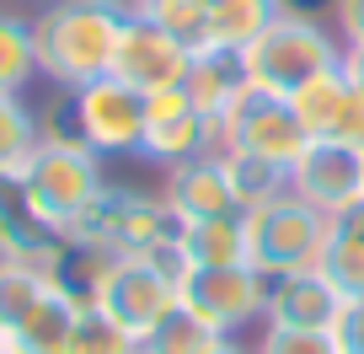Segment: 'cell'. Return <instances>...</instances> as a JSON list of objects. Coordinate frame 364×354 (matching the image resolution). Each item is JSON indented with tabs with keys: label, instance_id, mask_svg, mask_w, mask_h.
Wrapping results in <instances>:
<instances>
[{
	"label": "cell",
	"instance_id": "1",
	"mask_svg": "<svg viewBox=\"0 0 364 354\" xmlns=\"http://www.w3.org/2000/svg\"><path fill=\"white\" fill-rule=\"evenodd\" d=\"M118 33H124V16H113L102 0H43L33 11L38 80L75 92L86 80L113 76Z\"/></svg>",
	"mask_w": 364,
	"mask_h": 354
},
{
	"label": "cell",
	"instance_id": "24",
	"mask_svg": "<svg viewBox=\"0 0 364 354\" xmlns=\"http://www.w3.org/2000/svg\"><path fill=\"white\" fill-rule=\"evenodd\" d=\"M220 343L225 338H220L215 328H204L188 306H177L161 328H150L145 338H139V354H209V349H220Z\"/></svg>",
	"mask_w": 364,
	"mask_h": 354
},
{
	"label": "cell",
	"instance_id": "9",
	"mask_svg": "<svg viewBox=\"0 0 364 354\" xmlns=\"http://www.w3.org/2000/svg\"><path fill=\"white\" fill-rule=\"evenodd\" d=\"M220 150H247V156L289 167V161L306 150V129H300L295 108H289L284 97H268V92H257V86H247V92L230 103V113L220 118Z\"/></svg>",
	"mask_w": 364,
	"mask_h": 354
},
{
	"label": "cell",
	"instance_id": "6",
	"mask_svg": "<svg viewBox=\"0 0 364 354\" xmlns=\"http://www.w3.org/2000/svg\"><path fill=\"white\" fill-rule=\"evenodd\" d=\"M327 220L316 204H306L300 194H279L257 209H241V226H247V263L268 279L284 274H306L321 269V247H327Z\"/></svg>",
	"mask_w": 364,
	"mask_h": 354
},
{
	"label": "cell",
	"instance_id": "8",
	"mask_svg": "<svg viewBox=\"0 0 364 354\" xmlns=\"http://www.w3.org/2000/svg\"><path fill=\"white\" fill-rule=\"evenodd\" d=\"M70 118H75V140L91 145L97 156H139L145 140V97L124 86L118 76L86 80L70 92Z\"/></svg>",
	"mask_w": 364,
	"mask_h": 354
},
{
	"label": "cell",
	"instance_id": "21",
	"mask_svg": "<svg viewBox=\"0 0 364 354\" xmlns=\"http://www.w3.org/2000/svg\"><path fill=\"white\" fill-rule=\"evenodd\" d=\"M279 16V0H215L209 6V27L198 48H225V54H241L262 27Z\"/></svg>",
	"mask_w": 364,
	"mask_h": 354
},
{
	"label": "cell",
	"instance_id": "36",
	"mask_svg": "<svg viewBox=\"0 0 364 354\" xmlns=\"http://www.w3.org/2000/svg\"><path fill=\"white\" fill-rule=\"evenodd\" d=\"M6 338H11V333H6V317H0V343H6Z\"/></svg>",
	"mask_w": 364,
	"mask_h": 354
},
{
	"label": "cell",
	"instance_id": "28",
	"mask_svg": "<svg viewBox=\"0 0 364 354\" xmlns=\"http://www.w3.org/2000/svg\"><path fill=\"white\" fill-rule=\"evenodd\" d=\"M332 343H338V354H364V296L343 301L338 322H332Z\"/></svg>",
	"mask_w": 364,
	"mask_h": 354
},
{
	"label": "cell",
	"instance_id": "37",
	"mask_svg": "<svg viewBox=\"0 0 364 354\" xmlns=\"http://www.w3.org/2000/svg\"><path fill=\"white\" fill-rule=\"evenodd\" d=\"M38 6H43V0H38Z\"/></svg>",
	"mask_w": 364,
	"mask_h": 354
},
{
	"label": "cell",
	"instance_id": "12",
	"mask_svg": "<svg viewBox=\"0 0 364 354\" xmlns=\"http://www.w3.org/2000/svg\"><path fill=\"white\" fill-rule=\"evenodd\" d=\"M289 194L316 204L321 215L359 204L364 199V150L348 140H306L295 161H289Z\"/></svg>",
	"mask_w": 364,
	"mask_h": 354
},
{
	"label": "cell",
	"instance_id": "10",
	"mask_svg": "<svg viewBox=\"0 0 364 354\" xmlns=\"http://www.w3.org/2000/svg\"><path fill=\"white\" fill-rule=\"evenodd\" d=\"M220 150V124L188 103V92H156L145 97V140H139V161L156 172H171L182 161L215 156Z\"/></svg>",
	"mask_w": 364,
	"mask_h": 354
},
{
	"label": "cell",
	"instance_id": "23",
	"mask_svg": "<svg viewBox=\"0 0 364 354\" xmlns=\"http://www.w3.org/2000/svg\"><path fill=\"white\" fill-rule=\"evenodd\" d=\"M65 354H139V338L113 317V311H102L97 301L80 296V317H75V333H70Z\"/></svg>",
	"mask_w": 364,
	"mask_h": 354
},
{
	"label": "cell",
	"instance_id": "19",
	"mask_svg": "<svg viewBox=\"0 0 364 354\" xmlns=\"http://www.w3.org/2000/svg\"><path fill=\"white\" fill-rule=\"evenodd\" d=\"M321 274L343 296H364V199L327 220V247H321Z\"/></svg>",
	"mask_w": 364,
	"mask_h": 354
},
{
	"label": "cell",
	"instance_id": "30",
	"mask_svg": "<svg viewBox=\"0 0 364 354\" xmlns=\"http://www.w3.org/2000/svg\"><path fill=\"white\" fill-rule=\"evenodd\" d=\"M279 16H306V22H332V0H279Z\"/></svg>",
	"mask_w": 364,
	"mask_h": 354
},
{
	"label": "cell",
	"instance_id": "26",
	"mask_svg": "<svg viewBox=\"0 0 364 354\" xmlns=\"http://www.w3.org/2000/svg\"><path fill=\"white\" fill-rule=\"evenodd\" d=\"M209 6L215 0H150V22H161L166 33H177L182 43H204V27H209Z\"/></svg>",
	"mask_w": 364,
	"mask_h": 354
},
{
	"label": "cell",
	"instance_id": "31",
	"mask_svg": "<svg viewBox=\"0 0 364 354\" xmlns=\"http://www.w3.org/2000/svg\"><path fill=\"white\" fill-rule=\"evenodd\" d=\"M343 76H348V86L364 92V43H343Z\"/></svg>",
	"mask_w": 364,
	"mask_h": 354
},
{
	"label": "cell",
	"instance_id": "4",
	"mask_svg": "<svg viewBox=\"0 0 364 354\" xmlns=\"http://www.w3.org/2000/svg\"><path fill=\"white\" fill-rule=\"evenodd\" d=\"M343 65V38L332 22H306V16H273L247 48H241V76L247 86L268 97H289L300 80Z\"/></svg>",
	"mask_w": 364,
	"mask_h": 354
},
{
	"label": "cell",
	"instance_id": "5",
	"mask_svg": "<svg viewBox=\"0 0 364 354\" xmlns=\"http://www.w3.org/2000/svg\"><path fill=\"white\" fill-rule=\"evenodd\" d=\"M182 258L171 252H129V258H107L102 279L86 301H97L102 311H113L134 338H145L150 328L171 317L182 306Z\"/></svg>",
	"mask_w": 364,
	"mask_h": 354
},
{
	"label": "cell",
	"instance_id": "2",
	"mask_svg": "<svg viewBox=\"0 0 364 354\" xmlns=\"http://www.w3.org/2000/svg\"><path fill=\"white\" fill-rule=\"evenodd\" d=\"M11 177H16V188H22L27 209H33L48 231H59V236H65V231L97 204V194L107 188L102 156L91 145H80V140H38Z\"/></svg>",
	"mask_w": 364,
	"mask_h": 354
},
{
	"label": "cell",
	"instance_id": "13",
	"mask_svg": "<svg viewBox=\"0 0 364 354\" xmlns=\"http://www.w3.org/2000/svg\"><path fill=\"white\" fill-rule=\"evenodd\" d=\"M161 199H166V209L182 220V226H188V220H209V215H236V209H241L220 150L161 172Z\"/></svg>",
	"mask_w": 364,
	"mask_h": 354
},
{
	"label": "cell",
	"instance_id": "25",
	"mask_svg": "<svg viewBox=\"0 0 364 354\" xmlns=\"http://www.w3.org/2000/svg\"><path fill=\"white\" fill-rule=\"evenodd\" d=\"M38 145V108L27 97H0V177H11Z\"/></svg>",
	"mask_w": 364,
	"mask_h": 354
},
{
	"label": "cell",
	"instance_id": "7",
	"mask_svg": "<svg viewBox=\"0 0 364 354\" xmlns=\"http://www.w3.org/2000/svg\"><path fill=\"white\" fill-rule=\"evenodd\" d=\"M268 290L273 279L257 274L252 263H225V269H188L182 274V306L220 338H247V328L268 322Z\"/></svg>",
	"mask_w": 364,
	"mask_h": 354
},
{
	"label": "cell",
	"instance_id": "32",
	"mask_svg": "<svg viewBox=\"0 0 364 354\" xmlns=\"http://www.w3.org/2000/svg\"><path fill=\"white\" fill-rule=\"evenodd\" d=\"M113 16H124V22H134V16H150V0H102Z\"/></svg>",
	"mask_w": 364,
	"mask_h": 354
},
{
	"label": "cell",
	"instance_id": "20",
	"mask_svg": "<svg viewBox=\"0 0 364 354\" xmlns=\"http://www.w3.org/2000/svg\"><path fill=\"white\" fill-rule=\"evenodd\" d=\"M38 86V43H33V11H16L0 0V97H27Z\"/></svg>",
	"mask_w": 364,
	"mask_h": 354
},
{
	"label": "cell",
	"instance_id": "11",
	"mask_svg": "<svg viewBox=\"0 0 364 354\" xmlns=\"http://www.w3.org/2000/svg\"><path fill=\"white\" fill-rule=\"evenodd\" d=\"M188 65H193V43H182L177 33H166V27L150 22V16L124 22L118 48H113V76L124 80V86H134L139 97L177 92Z\"/></svg>",
	"mask_w": 364,
	"mask_h": 354
},
{
	"label": "cell",
	"instance_id": "17",
	"mask_svg": "<svg viewBox=\"0 0 364 354\" xmlns=\"http://www.w3.org/2000/svg\"><path fill=\"white\" fill-rule=\"evenodd\" d=\"M348 97H353L348 76H343V65H332V70H321V76L300 80V86L284 97V103L295 108V118H300V129H306V140H338L343 113H348Z\"/></svg>",
	"mask_w": 364,
	"mask_h": 354
},
{
	"label": "cell",
	"instance_id": "18",
	"mask_svg": "<svg viewBox=\"0 0 364 354\" xmlns=\"http://www.w3.org/2000/svg\"><path fill=\"white\" fill-rule=\"evenodd\" d=\"M177 258L182 269H225V263H247V226L236 215H209L188 220L177 231Z\"/></svg>",
	"mask_w": 364,
	"mask_h": 354
},
{
	"label": "cell",
	"instance_id": "34",
	"mask_svg": "<svg viewBox=\"0 0 364 354\" xmlns=\"http://www.w3.org/2000/svg\"><path fill=\"white\" fill-rule=\"evenodd\" d=\"M0 354H22V349H16V343H11V338H6V343H0Z\"/></svg>",
	"mask_w": 364,
	"mask_h": 354
},
{
	"label": "cell",
	"instance_id": "15",
	"mask_svg": "<svg viewBox=\"0 0 364 354\" xmlns=\"http://www.w3.org/2000/svg\"><path fill=\"white\" fill-rule=\"evenodd\" d=\"M182 92H188V103H193L198 113H209L220 124V118L230 113V103L247 92L241 54H225V48H193V65H188V76H182Z\"/></svg>",
	"mask_w": 364,
	"mask_h": 354
},
{
	"label": "cell",
	"instance_id": "29",
	"mask_svg": "<svg viewBox=\"0 0 364 354\" xmlns=\"http://www.w3.org/2000/svg\"><path fill=\"white\" fill-rule=\"evenodd\" d=\"M332 33L343 43H364V0H332Z\"/></svg>",
	"mask_w": 364,
	"mask_h": 354
},
{
	"label": "cell",
	"instance_id": "14",
	"mask_svg": "<svg viewBox=\"0 0 364 354\" xmlns=\"http://www.w3.org/2000/svg\"><path fill=\"white\" fill-rule=\"evenodd\" d=\"M343 290L332 285L321 269H306V274H284L273 279L268 290V328H300V333H332L343 311Z\"/></svg>",
	"mask_w": 364,
	"mask_h": 354
},
{
	"label": "cell",
	"instance_id": "16",
	"mask_svg": "<svg viewBox=\"0 0 364 354\" xmlns=\"http://www.w3.org/2000/svg\"><path fill=\"white\" fill-rule=\"evenodd\" d=\"M75 317H80V296L59 279V285L11 328V343L22 354H65L70 349V333H75Z\"/></svg>",
	"mask_w": 364,
	"mask_h": 354
},
{
	"label": "cell",
	"instance_id": "27",
	"mask_svg": "<svg viewBox=\"0 0 364 354\" xmlns=\"http://www.w3.org/2000/svg\"><path fill=\"white\" fill-rule=\"evenodd\" d=\"M252 354H338L332 333H300V328H268L262 322Z\"/></svg>",
	"mask_w": 364,
	"mask_h": 354
},
{
	"label": "cell",
	"instance_id": "33",
	"mask_svg": "<svg viewBox=\"0 0 364 354\" xmlns=\"http://www.w3.org/2000/svg\"><path fill=\"white\" fill-rule=\"evenodd\" d=\"M209 354H252V343L247 338H225L220 349H209Z\"/></svg>",
	"mask_w": 364,
	"mask_h": 354
},
{
	"label": "cell",
	"instance_id": "3",
	"mask_svg": "<svg viewBox=\"0 0 364 354\" xmlns=\"http://www.w3.org/2000/svg\"><path fill=\"white\" fill-rule=\"evenodd\" d=\"M182 220L166 209L161 188H118L107 183L97 204L65 231L70 247H91L107 258H129V252H171L177 247Z\"/></svg>",
	"mask_w": 364,
	"mask_h": 354
},
{
	"label": "cell",
	"instance_id": "35",
	"mask_svg": "<svg viewBox=\"0 0 364 354\" xmlns=\"http://www.w3.org/2000/svg\"><path fill=\"white\" fill-rule=\"evenodd\" d=\"M6 263H11V252H6V241H0V269H6Z\"/></svg>",
	"mask_w": 364,
	"mask_h": 354
},
{
	"label": "cell",
	"instance_id": "22",
	"mask_svg": "<svg viewBox=\"0 0 364 354\" xmlns=\"http://www.w3.org/2000/svg\"><path fill=\"white\" fill-rule=\"evenodd\" d=\"M220 161L230 172V188H236L241 209H257V204H268V199H279L289 188V167H279V161L247 156V150H220Z\"/></svg>",
	"mask_w": 364,
	"mask_h": 354
}]
</instances>
